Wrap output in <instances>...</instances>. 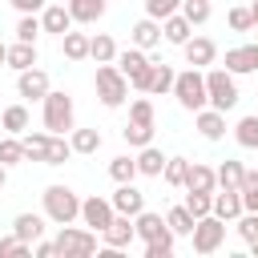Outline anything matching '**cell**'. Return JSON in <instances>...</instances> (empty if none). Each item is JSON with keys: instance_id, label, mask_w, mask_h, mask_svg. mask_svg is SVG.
<instances>
[{"instance_id": "8d00e7d4", "label": "cell", "mask_w": 258, "mask_h": 258, "mask_svg": "<svg viewBox=\"0 0 258 258\" xmlns=\"http://www.w3.org/2000/svg\"><path fill=\"white\" fill-rule=\"evenodd\" d=\"M242 210H258V169H246L242 173Z\"/></svg>"}, {"instance_id": "60d3db41", "label": "cell", "mask_w": 258, "mask_h": 258, "mask_svg": "<svg viewBox=\"0 0 258 258\" xmlns=\"http://www.w3.org/2000/svg\"><path fill=\"white\" fill-rule=\"evenodd\" d=\"M189 24H206L210 20V0H181V8H177Z\"/></svg>"}, {"instance_id": "2e32d148", "label": "cell", "mask_w": 258, "mask_h": 258, "mask_svg": "<svg viewBox=\"0 0 258 258\" xmlns=\"http://www.w3.org/2000/svg\"><path fill=\"white\" fill-rule=\"evenodd\" d=\"M40 28H44V32H52V36H64V32L73 28V16H69V8L48 0V4L40 8Z\"/></svg>"}, {"instance_id": "bcb514c9", "label": "cell", "mask_w": 258, "mask_h": 258, "mask_svg": "<svg viewBox=\"0 0 258 258\" xmlns=\"http://www.w3.org/2000/svg\"><path fill=\"white\" fill-rule=\"evenodd\" d=\"M177 8H181V0H145V16H153V20H165Z\"/></svg>"}, {"instance_id": "1f68e13d", "label": "cell", "mask_w": 258, "mask_h": 258, "mask_svg": "<svg viewBox=\"0 0 258 258\" xmlns=\"http://www.w3.org/2000/svg\"><path fill=\"white\" fill-rule=\"evenodd\" d=\"M69 145H73V153H97L101 149V133L97 129H69Z\"/></svg>"}, {"instance_id": "4dcf8cb0", "label": "cell", "mask_w": 258, "mask_h": 258, "mask_svg": "<svg viewBox=\"0 0 258 258\" xmlns=\"http://www.w3.org/2000/svg\"><path fill=\"white\" fill-rule=\"evenodd\" d=\"M173 77H177V73H173L165 60H153V69H149V89H145V93H157V97L169 93V89H173Z\"/></svg>"}, {"instance_id": "7bdbcfd3", "label": "cell", "mask_w": 258, "mask_h": 258, "mask_svg": "<svg viewBox=\"0 0 258 258\" xmlns=\"http://www.w3.org/2000/svg\"><path fill=\"white\" fill-rule=\"evenodd\" d=\"M69 157H73V145H69L60 133H52V145H48V161H44V165H64Z\"/></svg>"}, {"instance_id": "db71d44e", "label": "cell", "mask_w": 258, "mask_h": 258, "mask_svg": "<svg viewBox=\"0 0 258 258\" xmlns=\"http://www.w3.org/2000/svg\"><path fill=\"white\" fill-rule=\"evenodd\" d=\"M246 246H250V254H254V258H258V238H254V242H246Z\"/></svg>"}, {"instance_id": "44dd1931", "label": "cell", "mask_w": 258, "mask_h": 258, "mask_svg": "<svg viewBox=\"0 0 258 258\" xmlns=\"http://www.w3.org/2000/svg\"><path fill=\"white\" fill-rule=\"evenodd\" d=\"M129 36H133V44H137V48H145V52H149V48H157V44H161V20L145 16V20H137V24H133V32H129Z\"/></svg>"}, {"instance_id": "7dc6e473", "label": "cell", "mask_w": 258, "mask_h": 258, "mask_svg": "<svg viewBox=\"0 0 258 258\" xmlns=\"http://www.w3.org/2000/svg\"><path fill=\"white\" fill-rule=\"evenodd\" d=\"M226 24H230L234 32H250V28H254L250 8H242V4H238V8H230V12H226Z\"/></svg>"}, {"instance_id": "8fae6325", "label": "cell", "mask_w": 258, "mask_h": 258, "mask_svg": "<svg viewBox=\"0 0 258 258\" xmlns=\"http://www.w3.org/2000/svg\"><path fill=\"white\" fill-rule=\"evenodd\" d=\"M101 238H105V246H113V250H125V246L137 238V230H133V218H129V214H113V222L101 230Z\"/></svg>"}, {"instance_id": "7c38bea8", "label": "cell", "mask_w": 258, "mask_h": 258, "mask_svg": "<svg viewBox=\"0 0 258 258\" xmlns=\"http://www.w3.org/2000/svg\"><path fill=\"white\" fill-rule=\"evenodd\" d=\"M181 48H185V64H194V69H206L218 60V44L210 36H189Z\"/></svg>"}, {"instance_id": "d590c367", "label": "cell", "mask_w": 258, "mask_h": 258, "mask_svg": "<svg viewBox=\"0 0 258 258\" xmlns=\"http://www.w3.org/2000/svg\"><path fill=\"white\" fill-rule=\"evenodd\" d=\"M194 218H206L210 206H214V194H202V189H185V202H181Z\"/></svg>"}, {"instance_id": "7a4b0ae2", "label": "cell", "mask_w": 258, "mask_h": 258, "mask_svg": "<svg viewBox=\"0 0 258 258\" xmlns=\"http://www.w3.org/2000/svg\"><path fill=\"white\" fill-rule=\"evenodd\" d=\"M173 97H177V105L181 109H189V113H198V109H206V73L202 69H185V73H177L173 77V89H169Z\"/></svg>"}, {"instance_id": "603a6c76", "label": "cell", "mask_w": 258, "mask_h": 258, "mask_svg": "<svg viewBox=\"0 0 258 258\" xmlns=\"http://www.w3.org/2000/svg\"><path fill=\"white\" fill-rule=\"evenodd\" d=\"M12 234L32 246L36 238H44V218H40V214H16V218H12Z\"/></svg>"}, {"instance_id": "30bf717a", "label": "cell", "mask_w": 258, "mask_h": 258, "mask_svg": "<svg viewBox=\"0 0 258 258\" xmlns=\"http://www.w3.org/2000/svg\"><path fill=\"white\" fill-rule=\"evenodd\" d=\"M52 85H48V73L44 69H20V77H16V93L24 97V101H44V93H48Z\"/></svg>"}, {"instance_id": "681fc988", "label": "cell", "mask_w": 258, "mask_h": 258, "mask_svg": "<svg viewBox=\"0 0 258 258\" xmlns=\"http://www.w3.org/2000/svg\"><path fill=\"white\" fill-rule=\"evenodd\" d=\"M8 4H12V8H16L20 16H24V12H40V8L48 4V0H8Z\"/></svg>"}, {"instance_id": "d6986e66", "label": "cell", "mask_w": 258, "mask_h": 258, "mask_svg": "<svg viewBox=\"0 0 258 258\" xmlns=\"http://www.w3.org/2000/svg\"><path fill=\"white\" fill-rule=\"evenodd\" d=\"M194 117H198V133H202L206 141H222V137H226V113H218V109H198Z\"/></svg>"}, {"instance_id": "83f0119b", "label": "cell", "mask_w": 258, "mask_h": 258, "mask_svg": "<svg viewBox=\"0 0 258 258\" xmlns=\"http://www.w3.org/2000/svg\"><path fill=\"white\" fill-rule=\"evenodd\" d=\"M242 173H246V165H242V161H234V157H226V161L214 169L218 189H242Z\"/></svg>"}, {"instance_id": "f5cc1de1", "label": "cell", "mask_w": 258, "mask_h": 258, "mask_svg": "<svg viewBox=\"0 0 258 258\" xmlns=\"http://www.w3.org/2000/svg\"><path fill=\"white\" fill-rule=\"evenodd\" d=\"M250 20H254V28H258V0L250 4Z\"/></svg>"}, {"instance_id": "277c9868", "label": "cell", "mask_w": 258, "mask_h": 258, "mask_svg": "<svg viewBox=\"0 0 258 258\" xmlns=\"http://www.w3.org/2000/svg\"><path fill=\"white\" fill-rule=\"evenodd\" d=\"M93 85H97V97H101L105 109H117V105H125V97H129V81H125V73H121L117 64H97Z\"/></svg>"}, {"instance_id": "ba28073f", "label": "cell", "mask_w": 258, "mask_h": 258, "mask_svg": "<svg viewBox=\"0 0 258 258\" xmlns=\"http://www.w3.org/2000/svg\"><path fill=\"white\" fill-rule=\"evenodd\" d=\"M189 238H194V254H214L226 242V222L214 218V214H206V218L194 222V234Z\"/></svg>"}, {"instance_id": "484cf974", "label": "cell", "mask_w": 258, "mask_h": 258, "mask_svg": "<svg viewBox=\"0 0 258 258\" xmlns=\"http://www.w3.org/2000/svg\"><path fill=\"white\" fill-rule=\"evenodd\" d=\"M89 56H93L97 64H113V60H117V40H113L109 32L89 36Z\"/></svg>"}, {"instance_id": "52a82bcc", "label": "cell", "mask_w": 258, "mask_h": 258, "mask_svg": "<svg viewBox=\"0 0 258 258\" xmlns=\"http://www.w3.org/2000/svg\"><path fill=\"white\" fill-rule=\"evenodd\" d=\"M56 254H73V258H85V254H97V230H77L73 222L69 226H60V234H56Z\"/></svg>"}, {"instance_id": "4316f807", "label": "cell", "mask_w": 258, "mask_h": 258, "mask_svg": "<svg viewBox=\"0 0 258 258\" xmlns=\"http://www.w3.org/2000/svg\"><path fill=\"white\" fill-rule=\"evenodd\" d=\"M20 145H24V161H48L52 133H48V129H44V133H28V137H20Z\"/></svg>"}, {"instance_id": "ffe728a7", "label": "cell", "mask_w": 258, "mask_h": 258, "mask_svg": "<svg viewBox=\"0 0 258 258\" xmlns=\"http://www.w3.org/2000/svg\"><path fill=\"white\" fill-rule=\"evenodd\" d=\"M185 189H202V194H214L218 189V177H214V169L210 165H202V161H189L185 165V181H181Z\"/></svg>"}, {"instance_id": "b9f144b4", "label": "cell", "mask_w": 258, "mask_h": 258, "mask_svg": "<svg viewBox=\"0 0 258 258\" xmlns=\"http://www.w3.org/2000/svg\"><path fill=\"white\" fill-rule=\"evenodd\" d=\"M121 137H125L129 145H137V149H141V145H149V141H153V125H137V121H129V125L121 129Z\"/></svg>"}, {"instance_id": "ab89813d", "label": "cell", "mask_w": 258, "mask_h": 258, "mask_svg": "<svg viewBox=\"0 0 258 258\" xmlns=\"http://www.w3.org/2000/svg\"><path fill=\"white\" fill-rule=\"evenodd\" d=\"M0 161L4 165H20L24 161V145H20V137H0Z\"/></svg>"}, {"instance_id": "c3c4849f", "label": "cell", "mask_w": 258, "mask_h": 258, "mask_svg": "<svg viewBox=\"0 0 258 258\" xmlns=\"http://www.w3.org/2000/svg\"><path fill=\"white\" fill-rule=\"evenodd\" d=\"M173 254V234H165V238H153V242H145V258H169Z\"/></svg>"}, {"instance_id": "7402d4cb", "label": "cell", "mask_w": 258, "mask_h": 258, "mask_svg": "<svg viewBox=\"0 0 258 258\" xmlns=\"http://www.w3.org/2000/svg\"><path fill=\"white\" fill-rule=\"evenodd\" d=\"M133 161H137V173H141V177H161V169H165V153H161L153 141L141 145V153H137Z\"/></svg>"}, {"instance_id": "11a10c76", "label": "cell", "mask_w": 258, "mask_h": 258, "mask_svg": "<svg viewBox=\"0 0 258 258\" xmlns=\"http://www.w3.org/2000/svg\"><path fill=\"white\" fill-rule=\"evenodd\" d=\"M4 52H8V44H0V64H4Z\"/></svg>"}, {"instance_id": "6da1fadb", "label": "cell", "mask_w": 258, "mask_h": 258, "mask_svg": "<svg viewBox=\"0 0 258 258\" xmlns=\"http://www.w3.org/2000/svg\"><path fill=\"white\" fill-rule=\"evenodd\" d=\"M40 198H44V218H48V222L69 226V222L81 218V198H77L69 185H48Z\"/></svg>"}, {"instance_id": "3957f363", "label": "cell", "mask_w": 258, "mask_h": 258, "mask_svg": "<svg viewBox=\"0 0 258 258\" xmlns=\"http://www.w3.org/2000/svg\"><path fill=\"white\" fill-rule=\"evenodd\" d=\"M206 105L218 109V113H230L238 105V85H234L230 69H210L206 73Z\"/></svg>"}, {"instance_id": "9c48e42d", "label": "cell", "mask_w": 258, "mask_h": 258, "mask_svg": "<svg viewBox=\"0 0 258 258\" xmlns=\"http://www.w3.org/2000/svg\"><path fill=\"white\" fill-rule=\"evenodd\" d=\"M113 214H117V210H113V202H109V198H97V194H93V198H85V202H81V222H85L89 230H97V234L113 222Z\"/></svg>"}, {"instance_id": "f6af8a7d", "label": "cell", "mask_w": 258, "mask_h": 258, "mask_svg": "<svg viewBox=\"0 0 258 258\" xmlns=\"http://www.w3.org/2000/svg\"><path fill=\"white\" fill-rule=\"evenodd\" d=\"M24 254H32V246L24 242V238H0V258H24Z\"/></svg>"}, {"instance_id": "4fadbf2b", "label": "cell", "mask_w": 258, "mask_h": 258, "mask_svg": "<svg viewBox=\"0 0 258 258\" xmlns=\"http://www.w3.org/2000/svg\"><path fill=\"white\" fill-rule=\"evenodd\" d=\"M222 69H230L234 77L258 73V44H238V48H230V52H226V64H222Z\"/></svg>"}, {"instance_id": "f1b7e54d", "label": "cell", "mask_w": 258, "mask_h": 258, "mask_svg": "<svg viewBox=\"0 0 258 258\" xmlns=\"http://www.w3.org/2000/svg\"><path fill=\"white\" fill-rule=\"evenodd\" d=\"M0 129L12 133V137H20V133L28 129V109H24V105H8V109H0Z\"/></svg>"}, {"instance_id": "5bb4252c", "label": "cell", "mask_w": 258, "mask_h": 258, "mask_svg": "<svg viewBox=\"0 0 258 258\" xmlns=\"http://www.w3.org/2000/svg\"><path fill=\"white\" fill-rule=\"evenodd\" d=\"M109 202H113V210H117V214H129V218L145 210V194H141L133 181H121V185H117V194H113Z\"/></svg>"}, {"instance_id": "816d5d0a", "label": "cell", "mask_w": 258, "mask_h": 258, "mask_svg": "<svg viewBox=\"0 0 258 258\" xmlns=\"http://www.w3.org/2000/svg\"><path fill=\"white\" fill-rule=\"evenodd\" d=\"M4 181H8V165L0 161V189H4Z\"/></svg>"}, {"instance_id": "cb8c5ba5", "label": "cell", "mask_w": 258, "mask_h": 258, "mask_svg": "<svg viewBox=\"0 0 258 258\" xmlns=\"http://www.w3.org/2000/svg\"><path fill=\"white\" fill-rule=\"evenodd\" d=\"M4 64L8 69H32L36 64V44H28V40H16V44H8V52H4Z\"/></svg>"}, {"instance_id": "5b68a950", "label": "cell", "mask_w": 258, "mask_h": 258, "mask_svg": "<svg viewBox=\"0 0 258 258\" xmlns=\"http://www.w3.org/2000/svg\"><path fill=\"white\" fill-rule=\"evenodd\" d=\"M40 105H44V129L64 137V133L73 129V117H77V109H73V97H69V93H52V89H48Z\"/></svg>"}, {"instance_id": "74e56055", "label": "cell", "mask_w": 258, "mask_h": 258, "mask_svg": "<svg viewBox=\"0 0 258 258\" xmlns=\"http://www.w3.org/2000/svg\"><path fill=\"white\" fill-rule=\"evenodd\" d=\"M44 28H40V16L36 12H24L20 16V24H16V40H28V44H36V36H40Z\"/></svg>"}, {"instance_id": "e0dca14e", "label": "cell", "mask_w": 258, "mask_h": 258, "mask_svg": "<svg viewBox=\"0 0 258 258\" xmlns=\"http://www.w3.org/2000/svg\"><path fill=\"white\" fill-rule=\"evenodd\" d=\"M210 214L222 218V222H234V218L242 214V194H238V189H214V206H210Z\"/></svg>"}, {"instance_id": "9f6ffc18", "label": "cell", "mask_w": 258, "mask_h": 258, "mask_svg": "<svg viewBox=\"0 0 258 258\" xmlns=\"http://www.w3.org/2000/svg\"><path fill=\"white\" fill-rule=\"evenodd\" d=\"M52 4H69V0H52Z\"/></svg>"}, {"instance_id": "8992f818", "label": "cell", "mask_w": 258, "mask_h": 258, "mask_svg": "<svg viewBox=\"0 0 258 258\" xmlns=\"http://www.w3.org/2000/svg\"><path fill=\"white\" fill-rule=\"evenodd\" d=\"M117 69L125 73V81L137 89V93H145L149 89V69H153V60L145 56V48H125V52H117Z\"/></svg>"}, {"instance_id": "ee69618b", "label": "cell", "mask_w": 258, "mask_h": 258, "mask_svg": "<svg viewBox=\"0 0 258 258\" xmlns=\"http://www.w3.org/2000/svg\"><path fill=\"white\" fill-rule=\"evenodd\" d=\"M129 121H137V125H153V101H149V97H137V101L129 105Z\"/></svg>"}, {"instance_id": "f546056e", "label": "cell", "mask_w": 258, "mask_h": 258, "mask_svg": "<svg viewBox=\"0 0 258 258\" xmlns=\"http://www.w3.org/2000/svg\"><path fill=\"white\" fill-rule=\"evenodd\" d=\"M60 52H64L69 60H85V56H89V32H73V28H69V32L60 36Z\"/></svg>"}, {"instance_id": "ac0fdd59", "label": "cell", "mask_w": 258, "mask_h": 258, "mask_svg": "<svg viewBox=\"0 0 258 258\" xmlns=\"http://www.w3.org/2000/svg\"><path fill=\"white\" fill-rule=\"evenodd\" d=\"M64 8H69V16H73V24H97V20L105 16L109 0H69Z\"/></svg>"}, {"instance_id": "d4e9b609", "label": "cell", "mask_w": 258, "mask_h": 258, "mask_svg": "<svg viewBox=\"0 0 258 258\" xmlns=\"http://www.w3.org/2000/svg\"><path fill=\"white\" fill-rule=\"evenodd\" d=\"M189 32H194V24H189L181 12H173V16H165V20H161V36H165L169 44H185V40H189Z\"/></svg>"}, {"instance_id": "d6a6232c", "label": "cell", "mask_w": 258, "mask_h": 258, "mask_svg": "<svg viewBox=\"0 0 258 258\" xmlns=\"http://www.w3.org/2000/svg\"><path fill=\"white\" fill-rule=\"evenodd\" d=\"M194 222H198V218H194L185 206H173V210L165 214V226L173 230V238H189V234H194Z\"/></svg>"}, {"instance_id": "e575fe53", "label": "cell", "mask_w": 258, "mask_h": 258, "mask_svg": "<svg viewBox=\"0 0 258 258\" xmlns=\"http://www.w3.org/2000/svg\"><path fill=\"white\" fill-rule=\"evenodd\" d=\"M109 177H113L117 185H121V181H133V177H137V161H133L129 153L113 157V161H109Z\"/></svg>"}, {"instance_id": "836d02e7", "label": "cell", "mask_w": 258, "mask_h": 258, "mask_svg": "<svg viewBox=\"0 0 258 258\" xmlns=\"http://www.w3.org/2000/svg\"><path fill=\"white\" fill-rule=\"evenodd\" d=\"M234 141L242 149H258V113H250V117H242L234 125Z\"/></svg>"}, {"instance_id": "f907efd6", "label": "cell", "mask_w": 258, "mask_h": 258, "mask_svg": "<svg viewBox=\"0 0 258 258\" xmlns=\"http://www.w3.org/2000/svg\"><path fill=\"white\" fill-rule=\"evenodd\" d=\"M32 254H36V258H52V254H56V242H44V238H36V242H32Z\"/></svg>"}, {"instance_id": "f35d334b", "label": "cell", "mask_w": 258, "mask_h": 258, "mask_svg": "<svg viewBox=\"0 0 258 258\" xmlns=\"http://www.w3.org/2000/svg\"><path fill=\"white\" fill-rule=\"evenodd\" d=\"M185 157H165V169H161V177H165V185H173V189H181V181H185Z\"/></svg>"}, {"instance_id": "9a60e30c", "label": "cell", "mask_w": 258, "mask_h": 258, "mask_svg": "<svg viewBox=\"0 0 258 258\" xmlns=\"http://www.w3.org/2000/svg\"><path fill=\"white\" fill-rule=\"evenodd\" d=\"M133 230H137V238H141V242H153V238H165V234H173V230L165 226V218H161V214H153V210H141V214H133Z\"/></svg>"}]
</instances>
